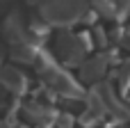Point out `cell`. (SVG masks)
<instances>
[{
  "instance_id": "cell-6",
  "label": "cell",
  "mask_w": 130,
  "mask_h": 128,
  "mask_svg": "<svg viewBox=\"0 0 130 128\" xmlns=\"http://www.w3.org/2000/svg\"><path fill=\"white\" fill-rule=\"evenodd\" d=\"M130 11V0H119L117 2V16L121 18V16H126Z\"/></svg>"
},
{
  "instance_id": "cell-2",
  "label": "cell",
  "mask_w": 130,
  "mask_h": 128,
  "mask_svg": "<svg viewBox=\"0 0 130 128\" xmlns=\"http://www.w3.org/2000/svg\"><path fill=\"white\" fill-rule=\"evenodd\" d=\"M25 117H27L30 121H37L39 126H46V124H50V121L57 119V115H55L50 108L39 105V103H30V105L25 108Z\"/></svg>"
},
{
  "instance_id": "cell-3",
  "label": "cell",
  "mask_w": 130,
  "mask_h": 128,
  "mask_svg": "<svg viewBox=\"0 0 130 128\" xmlns=\"http://www.w3.org/2000/svg\"><path fill=\"white\" fill-rule=\"evenodd\" d=\"M103 71H105V60H101V57H91V60L85 62V66H82V76H85L87 80H94V78L103 76Z\"/></svg>"
},
{
  "instance_id": "cell-4",
  "label": "cell",
  "mask_w": 130,
  "mask_h": 128,
  "mask_svg": "<svg viewBox=\"0 0 130 128\" xmlns=\"http://www.w3.org/2000/svg\"><path fill=\"white\" fill-rule=\"evenodd\" d=\"M101 14H105V16H110V14H117V2H112V0H96V5H94Z\"/></svg>"
},
{
  "instance_id": "cell-5",
  "label": "cell",
  "mask_w": 130,
  "mask_h": 128,
  "mask_svg": "<svg viewBox=\"0 0 130 128\" xmlns=\"http://www.w3.org/2000/svg\"><path fill=\"white\" fill-rule=\"evenodd\" d=\"M75 124V119H73V115H69V112H62L57 119H55V126L57 128H73Z\"/></svg>"
},
{
  "instance_id": "cell-1",
  "label": "cell",
  "mask_w": 130,
  "mask_h": 128,
  "mask_svg": "<svg viewBox=\"0 0 130 128\" xmlns=\"http://www.w3.org/2000/svg\"><path fill=\"white\" fill-rule=\"evenodd\" d=\"M0 80H2V85H5V87H7L11 94H23V92H25V87H27V80H25V76H23L21 71L11 69V66L2 69V73H0Z\"/></svg>"
}]
</instances>
